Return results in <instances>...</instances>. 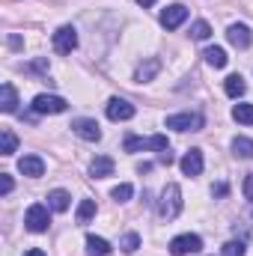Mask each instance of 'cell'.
<instances>
[{
    "mask_svg": "<svg viewBox=\"0 0 253 256\" xmlns=\"http://www.w3.org/2000/svg\"><path fill=\"white\" fill-rule=\"evenodd\" d=\"M244 220H248V224H242V230H244L248 236H253V202H250V208H248V214H244Z\"/></svg>",
    "mask_w": 253,
    "mask_h": 256,
    "instance_id": "cell-30",
    "label": "cell"
},
{
    "mask_svg": "<svg viewBox=\"0 0 253 256\" xmlns=\"http://www.w3.org/2000/svg\"><path fill=\"white\" fill-rule=\"evenodd\" d=\"M224 90H226L230 98H238V96H244L248 86H244V78H242V74H230V78L224 80Z\"/></svg>",
    "mask_w": 253,
    "mask_h": 256,
    "instance_id": "cell-17",
    "label": "cell"
},
{
    "mask_svg": "<svg viewBox=\"0 0 253 256\" xmlns=\"http://www.w3.org/2000/svg\"><path fill=\"white\" fill-rule=\"evenodd\" d=\"M244 196L253 202V173H248V179H244Z\"/></svg>",
    "mask_w": 253,
    "mask_h": 256,
    "instance_id": "cell-31",
    "label": "cell"
},
{
    "mask_svg": "<svg viewBox=\"0 0 253 256\" xmlns=\"http://www.w3.org/2000/svg\"><path fill=\"white\" fill-rule=\"evenodd\" d=\"M158 72H161V60H158V57H149L146 63L137 66V74H134V78H137V80L143 84V80H152V78H155Z\"/></svg>",
    "mask_w": 253,
    "mask_h": 256,
    "instance_id": "cell-15",
    "label": "cell"
},
{
    "mask_svg": "<svg viewBox=\"0 0 253 256\" xmlns=\"http://www.w3.org/2000/svg\"><path fill=\"white\" fill-rule=\"evenodd\" d=\"M182 212V188L179 185H167L161 191V200H158V218L161 220H173L179 218Z\"/></svg>",
    "mask_w": 253,
    "mask_h": 256,
    "instance_id": "cell-1",
    "label": "cell"
},
{
    "mask_svg": "<svg viewBox=\"0 0 253 256\" xmlns=\"http://www.w3.org/2000/svg\"><path fill=\"white\" fill-rule=\"evenodd\" d=\"M188 18V9L182 6V3H173V6H167L164 12H161V27H167V30H176L182 21Z\"/></svg>",
    "mask_w": 253,
    "mask_h": 256,
    "instance_id": "cell-10",
    "label": "cell"
},
{
    "mask_svg": "<svg viewBox=\"0 0 253 256\" xmlns=\"http://www.w3.org/2000/svg\"><path fill=\"white\" fill-rule=\"evenodd\" d=\"M120 248H122L126 254H134V250L140 248V236H137V232H126L122 242H120Z\"/></svg>",
    "mask_w": 253,
    "mask_h": 256,
    "instance_id": "cell-25",
    "label": "cell"
},
{
    "mask_svg": "<svg viewBox=\"0 0 253 256\" xmlns=\"http://www.w3.org/2000/svg\"><path fill=\"white\" fill-rule=\"evenodd\" d=\"M68 200H72V196H68L66 191H51L48 194V206H51L54 212H66V208H68Z\"/></svg>",
    "mask_w": 253,
    "mask_h": 256,
    "instance_id": "cell-23",
    "label": "cell"
},
{
    "mask_svg": "<svg viewBox=\"0 0 253 256\" xmlns=\"http://www.w3.org/2000/svg\"><path fill=\"white\" fill-rule=\"evenodd\" d=\"M9 191H12V176L9 173H0V194L6 196Z\"/></svg>",
    "mask_w": 253,
    "mask_h": 256,
    "instance_id": "cell-29",
    "label": "cell"
},
{
    "mask_svg": "<svg viewBox=\"0 0 253 256\" xmlns=\"http://www.w3.org/2000/svg\"><path fill=\"white\" fill-rule=\"evenodd\" d=\"M24 256H45V254H42L39 248H33V250H27V254H24Z\"/></svg>",
    "mask_w": 253,
    "mask_h": 256,
    "instance_id": "cell-35",
    "label": "cell"
},
{
    "mask_svg": "<svg viewBox=\"0 0 253 256\" xmlns=\"http://www.w3.org/2000/svg\"><path fill=\"white\" fill-rule=\"evenodd\" d=\"M226 191H230V188H226V185H224V182H220V185H214V188H212V194H214V196H226Z\"/></svg>",
    "mask_w": 253,
    "mask_h": 256,
    "instance_id": "cell-33",
    "label": "cell"
},
{
    "mask_svg": "<svg viewBox=\"0 0 253 256\" xmlns=\"http://www.w3.org/2000/svg\"><path fill=\"white\" fill-rule=\"evenodd\" d=\"M202 250V238L200 236H176L170 242V254L173 256H188V254H200Z\"/></svg>",
    "mask_w": 253,
    "mask_h": 256,
    "instance_id": "cell-5",
    "label": "cell"
},
{
    "mask_svg": "<svg viewBox=\"0 0 253 256\" xmlns=\"http://www.w3.org/2000/svg\"><path fill=\"white\" fill-rule=\"evenodd\" d=\"M90 173L96 176V179H104V176H114V158H108V155H98L92 164H90Z\"/></svg>",
    "mask_w": 253,
    "mask_h": 256,
    "instance_id": "cell-14",
    "label": "cell"
},
{
    "mask_svg": "<svg viewBox=\"0 0 253 256\" xmlns=\"http://www.w3.org/2000/svg\"><path fill=\"white\" fill-rule=\"evenodd\" d=\"M92 214H96V200H84L78 206V224H90Z\"/></svg>",
    "mask_w": 253,
    "mask_h": 256,
    "instance_id": "cell-24",
    "label": "cell"
},
{
    "mask_svg": "<svg viewBox=\"0 0 253 256\" xmlns=\"http://www.w3.org/2000/svg\"><path fill=\"white\" fill-rule=\"evenodd\" d=\"M158 164H173V152H170V149L158 152Z\"/></svg>",
    "mask_w": 253,
    "mask_h": 256,
    "instance_id": "cell-32",
    "label": "cell"
},
{
    "mask_svg": "<svg viewBox=\"0 0 253 256\" xmlns=\"http://www.w3.org/2000/svg\"><path fill=\"white\" fill-rule=\"evenodd\" d=\"M68 128H72L80 140H90V143L102 140V128H98V122H96V120H74Z\"/></svg>",
    "mask_w": 253,
    "mask_h": 256,
    "instance_id": "cell-8",
    "label": "cell"
},
{
    "mask_svg": "<svg viewBox=\"0 0 253 256\" xmlns=\"http://www.w3.org/2000/svg\"><path fill=\"white\" fill-rule=\"evenodd\" d=\"M134 116V104L126 102V98H110L108 102V120H114V122H126Z\"/></svg>",
    "mask_w": 253,
    "mask_h": 256,
    "instance_id": "cell-9",
    "label": "cell"
},
{
    "mask_svg": "<svg viewBox=\"0 0 253 256\" xmlns=\"http://www.w3.org/2000/svg\"><path fill=\"white\" fill-rule=\"evenodd\" d=\"M232 120L242 126H253V104H236L232 108Z\"/></svg>",
    "mask_w": 253,
    "mask_h": 256,
    "instance_id": "cell-22",
    "label": "cell"
},
{
    "mask_svg": "<svg viewBox=\"0 0 253 256\" xmlns=\"http://www.w3.org/2000/svg\"><path fill=\"white\" fill-rule=\"evenodd\" d=\"M15 149H18V137L12 134V128H0V152L12 155Z\"/></svg>",
    "mask_w": 253,
    "mask_h": 256,
    "instance_id": "cell-19",
    "label": "cell"
},
{
    "mask_svg": "<svg viewBox=\"0 0 253 256\" xmlns=\"http://www.w3.org/2000/svg\"><path fill=\"white\" fill-rule=\"evenodd\" d=\"M226 39H230V45H236V48H250V42H253L250 30H248L244 24H232V27L226 30Z\"/></svg>",
    "mask_w": 253,
    "mask_h": 256,
    "instance_id": "cell-12",
    "label": "cell"
},
{
    "mask_svg": "<svg viewBox=\"0 0 253 256\" xmlns=\"http://www.w3.org/2000/svg\"><path fill=\"white\" fill-rule=\"evenodd\" d=\"M131 194H134L131 185H116V188H114V200H116V202H126V200H131Z\"/></svg>",
    "mask_w": 253,
    "mask_h": 256,
    "instance_id": "cell-28",
    "label": "cell"
},
{
    "mask_svg": "<svg viewBox=\"0 0 253 256\" xmlns=\"http://www.w3.org/2000/svg\"><path fill=\"white\" fill-rule=\"evenodd\" d=\"M18 170H21L24 176H30V179H39V176L45 173V161H42L39 155H24V158L18 161Z\"/></svg>",
    "mask_w": 253,
    "mask_h": 256,
    "instance_id": "cell-11",
    "label": "cell"
},
{
    "mask_svg": "<svg viewBox=\"0 0 253 256\" xmlns=\"http://www.w3.org/2000/svg\"><path fill=\"white\" fill-rule=\"evenodd\" d=\"M179 164H182V173L185 176H200L202 173V152L200 149H190V152H185V158Z\"/></svg>",
    "mask_w": 253,
    "mask_h": 256,
    "instance_id": "cell-13",
    "label": "cell"
},
{
    "mask_svg": "<svg viewBox=\"0 0 253 256\" xmlns=\"http://www.w3.org/2000/svg\"><path fill=\"white\" fill-rule=\"evenodd\" d=\"M86 254L90 256H108L110 254V244L98 236H86Z\"/></svg>",
    "mask_w": 253,
    "mask_h": 256,
    "instance_id": "cell-18",
    "label": "cell"
},
{
    "mask_svg": "<svg viewBox=\"0 0 253 256\" xmlns=\"http://www.w3.org/2000/svg\"><path fill=\"white\" fill-rule=\"evenodd\" d=\"M206 126V120H202V114H176V116H167V128H173V131H200V128Z\"/></svg>",
    "mask_w": 253,
    "mask_h": 256,
    "instance_id": "cell-4",
    "label": "cell"
},
{
    "mask_svg": "<svg viewBox=\"0 0 253 256\" xmlns=\"http://www.w3.org/2000/svg\"><path fill=\"white\" fill-rule=\"evenodd\" d=\"M0 108H3V114H15V108H18V96H15V86L12 84H3L0 86Z\"/></svg>",
    "mask_w": 253,
    "mask_h": 256,
    "instance_id": "cell-16",
    "label": "cell"
},
{
    "mask_svg": "<svg viewBox=\"0 0 253 256\" xmlns=\"http://www.w3.org/2000/svg\"><path fill=\"white\" fill-rule=\"evenodd\" d=\"M212 36V27L206 24V21H196L194 27H190V39H208Z\"/></svg>",
    "mask_w": 253,
    "mask_h": 256,
    "instance_id": "cell-26",
    "label": "cell"
},
{
    "mask_svg": "<svg viewBox=\"0 0 253 256\" xmlns=\"http://www.w3.org/2000/svg\"><path fill=\"white\" fill-rule=\"evenodd\" d=\"M122 146H126V152H146V149L164 152V149H170L167 134H155V137H126Z\"/></svg>",
    "mask_w": 253,
    "mask_h": 256,
    "instance_id": "cell-2",
    "label": "cell"
},
{
    "mask_svg": "<svg viewBox=\"0 0 253 256\" xmlns=\"http://www.w3.org/2000/svg\"><path fill=\"white\" fill-rule=\"evenodd\" d=\"M66 108H68V102L60 98V96H48V92H42V96L33 98V110H36V114H63Z\"/></svg>",
    "mask_w": 253,
    "mask_h": 256,
    "instance_id": "cell-6",
    "label": "cell"
},
{
    "mask_svg": "<svg viewBox=\"0 0 253 256\" xmlns=\"http://www.w3.org/2000/svg\"><path fill=\"white\" fill-rule=\"evenodd\" d=\"M202 57H206V63L214 66V68H224V66H226V51H224V48H218V45H214V48H206V51H202Z\"/></svg>",
    "mask_w": 253,
    "mask_h": 256,
    "instance_id": "cell-20",
    "label": "cell"
},
{
    "mask_svg": "<svg viewBox=\"0 0 253 256\" xmlns=\"http://www.w3.org/2000/svg\"><path fill=\"white\" fill-rule=\"evenodd\" d=\"M24 224H27V230H30V232H48V226H51L48 206H42V202L30 206V208H27V214H24Z\"/></svg>",
    "mask_w": 253,
    "mask_h": 256,
    "instance_id": "cell-3",
    "label": "cell"
},
{
    "mask_svg": "<svg viewBox=\"0 0 253 256\" xmlns=\"http://www.w3.org/2000/svg\"><path fill=\"white\" fill-rule=\"evenodd\" d=\"M74 48H78V30L66 24V27H60L54 33V51L57 54H72Z\"/></svg>",
    "mask_w": 253,
    "mask_h": 256,
    "instance_id": "cell-7",
    "label": "cell"
},
{
    "mask_svg": "<svg viewBox=\"0 0 253 256\" xmlns=\"http://www.w3.org/2000/svg\"><path fill=\"white\" fill-rule=\"evenodd\" d=\"M244 254H248L244 242H226L224 244V256H244Z\"/></svg>",
    "mask_w": 253,
    "mask_h": 256,
    "instance_id": "cell-27",
    "label": "cell"
},
{
    "mask_svg": "<svg viewBox=\"0 0 253 256\" xmlns=\"http://www.w3.org/2000/svg\"><path fill=\"white\" fill-rule=\"evenodd\" d=\"M137 170H140V173H149V170H152V164H149V161H143V164H137Z\"/></svg>",
    "mask_w": 253,
    "mask_h": 256,
    "instance_id": "cell-34",
    "label": "cell"
},
{
    "mask_svg": "<svg viewBox=\"0 0 253 256\" xmlns=\"http://www.w3.org/2000/svg\"><path fill=\"white\" fill-rule=\"evenodd\" d=\"M137 3H140V6H152L155 0H137Z\"/></svg>",
    "mask_w": 253,
    "mask_h": 256,
    "instance_id": "cell-36",
    "label": "cell"
},
{
    "mask_svg": "<svg viewBox=\"0 0 253 256\" xmlns=\"http://www.w3.org/2000/svg\"><path fill=\"white\" fill-rule=\"evenodd\" d=\"M232 152H236V158H253V140L250 137H236Z\"/></svg>",
    "mask_w": 253,
    "mask_h": 256,
    "instance_id": "cell-21",
    "label": "cell"
}]
</instances>
